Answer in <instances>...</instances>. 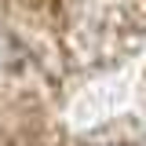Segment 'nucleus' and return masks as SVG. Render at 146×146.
Wrapping results in <instances>:
<instances>
[{"label":"nucleus","mask_w":146,"mask_h":146,"mask_svg":"<svg viewBox=\"0 0 146 146\" xmlns=\"http://www.w3.org/2000/svg\"><path fill=\"white\" fill-rule=\"evenodd\" d=\"M26 66H29V44H26L15 29L0 26V80L22 73Z\"/></svg>","instance_id":"nucleus-1"}]
</instances>
